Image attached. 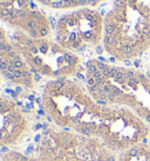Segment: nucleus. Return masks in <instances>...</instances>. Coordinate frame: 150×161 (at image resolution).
Instances as JSON below:
<instances>
[{
  "label": "nucleus",
  "instance_id": "obj_3",
  "mask_svg": "<svg viewBox=\"0 0 150 161\" xmlns=\"http://www.w3.org/2000/svg\"><path fill=\"white\" fill-rule=\"evenodd\" d=\"M63 161H117V155L95 138L60 128H47Z\"/></svg>",
  "mask_w": 150,
  "mask_h": 161
},
{
  "label": "nucleus",
  "instance_id": "obj_5",
  "mask_svg": "<svg viewBox=\"0 0 150 161\" xmlns=\"http://www.w3.org/2000/svg\"><path fill=\"white\" fill-rule=\"evenodd\" d=\"M0 161H63V158L46 131L25 149H5L0 154Z\"/></svg>",
  "mask_w": 150,
  "mask_h": 161
},
{
  "label": "nucleus",
  "instance_id": "obj_8",
  "mask_svg": "<svg viewBox=\"0 0 150 161\" xmlns=\"http://www.w3.org/2000/svg\"><path fill=\"white\" fill-rule=\"evenodd\" d=\"M19 6H26V0H16Z\"/></svg>",
  "mask_w": 150,
  "mask_h": 161
},
{
  "label": "nucleus",
  "instance_id": "obj_1",
  "mask_svg": "<svg viewBox=\"0 0 150 161\" xmlns=\"http://www.w3.org/2000/svg\"><path fill=\"white\" fill-rule=\"evenodd\" d=\"M41 105L57 128L87 138H92L102 107L81 86L65 78L46 85Z\"/></svg>",
  "mask_w": 150,
  "mask_h": 161
},
{
  "label": "nucleus",
  "instance_id": "obj_2",
  "mask_svg": "<svg viewBox=\"0 0 150 161\" xmlns=\"http://www.w3.org/2000/svg\"><path fill=\"white\" fill-rule=\"evenodd\" d=\"M149 136L150 125L133 109L111 105H102L92 135L116 155L147 142Z\"/></svg>",
  "mask_w": 150,
  "mask_h": 161
},
{
  "label": "nucleus",
  "instance_id": "obj_6",
  "mask_svg": "<svg viewBox=\"0 0 150 161\" xmlns=\"http://www.w3.org/2000/svg\"><path fill=\"white\" fill-rule=\"evenodd\" d=\"M117 161H150V148L147 142L138 144L117 155Z\"/></svg>",
  "mask_w": 150,
  "mask_h": 161
},
{
  "label": "nucleus",
  "instance_id": "obj_4",
  "mask_svg": "<svg viewBox=\"0 0 150 161\" xmlns=\"http://www.w3.org/2000/svg\"><path fill=\"white\" fill-rule=\"evenodd\" d=\"M29 122L12 99L0 96V148H16L28 135Z\"/></svg>",
  "mask_w": 150,
  "mask_h": 161
},
{
  "label": "nucleus",
  "instance_id": "obj_9",
  "mask_svg": "<svg viewBox=\"0 0 150 161\" xmlns=\"http://www.w3.org/2000/svg\"><path fill=\"white\" fill-rule=\"evenodd\" d=\"M148 146H149V148H150V136H149V140H148Z\"/></svg>",
  "mask_w": 150,
  "mask_h": 161
},
{
  "label": "nucleus",
  "instance_id": "obj_7",
  "mask_svg": "<svg viewBox=\"0 0 150 161\" xmlns=\"http://www.w3.org/2000/svg\"><path fill=\"white\" fill-rule=\"evenodd\" d=\"M51 5L54 8H61V7H65V1H54Z\"/></svg>",
  "mask_w": 150,
  "mask_h": 161
}]
</instances>
